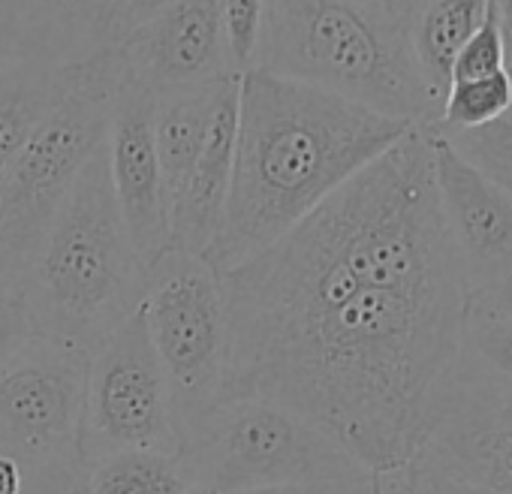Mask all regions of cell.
<instances>
[{
  "label": "cell",
  "instance_id": "3957f363",
  "mask_svg": "<svg viewBox=\"0 0 512 494\" xmlns=\"http://www.w3.org/2000/svg\"><path fill=\"white\" fill-rule=\"evenodd\" d=\"M19 287L31 332L79 344L88 353L142 308L148 272L115 202L106 142L37 241Z\"/></svg>",
  "mask_w": 512,
  "mask_h": 494
},
{
  "label": "cell",
  "instance_id": "d6a6232c",
  "mask_svg": "<svg viewBox=\"0 0 512 494\" xmlns=\"http://www.w3.org/2000/svg\"><path fill=\"white\" fill-rule=\"evenodd\" d=\"M425 473L431 476V482H434V488H437V494H482V491H476V488H467V485H461V482H452V479H443V476H437V473H431L428 467H425Z\"/></svg>",
  "mask_w": 512,
  "mask_h": 494
},
{
  "label": "cell",
  "instance_id": "5b68a950",
  "mask_svg": "<svg viewBox=\"0 0 512 494\" xmlns=\"http://www.w3.org/2000/svg\"><path fill=\"white\" fill-rule=\"evenodd\" d=\"M121 76L109 49L64 73V91L43 115L0 181V275L19 281L37 241L70 196L88 160L103 148L109 106Z\"/></svg>",
  "mask_w": 512,
  "mask_h": 494
},
{
  "label": "cell",
  "instance_id": "836d02e7",
  "mask_svg": "<svg viewBox=\"0 0 512 494\" xmlns=\"http://www.w3.org/2000/svg\"><path fill=\"white\" fill-rule=\"evenodd\" d=\"M494 7H497V19H500L503 40L509 46L512 43V0H494Z\"/></svg>",
  "mask_w": 512,
  "mask_h": 494
},
{
  "label": "cell",
  "instance_id": "d4e9b609",
  "mask_svg": "<svg viewBox=\"0 0 512 494\" xmlns=\"http://www.w3.org/2000/svg\"><path fill=\"white\" fill-rule=\"evenodd\" d=\"M19 494H91L85 461H55L25 470Z\"/></svg>",
  "mask_w": 512,
  "mask_h": 494
},
{
  "label": "cell",
  "instance_id": "f546056e",
  "mask_svg": "<svg viewBox=\"0 0 512 494\" xmlns=\"http://www.w3.org/2000/svg\"><path fill=\"white\" fill-rule=\"evenodd\" d=\"M169 0H124V13H121V37L130 34L136 25L151 19L160 7H166Z\"/></svg>",
  "mask_w": 512,
  "mask_h": 494
},
{
  "label": "cell",
  "instance_id": "7c38bea8",
  "mask_svg": "<svg viewBox=\"0 0 512 494\" xmlns=\"http://www.w3.org/2000/svg\"><path fill=\"white\" fill-rule=\"evenodd\" d=\"M431 148L443 223L473 296L512 275V196L434 130Z\"/></svg>",
  "mask_w": 512,
  "mask_h": 494
},
{
  "label": "cell",
  "instance_id": "603a6c76",
  "mask_svg": "<svg viewBox=\"0 0 512 494\" xmlns=\"http://www.w3.org/2000/svg\"><path fill=\"white\" fill-rule=\"evenodd\" d=\"M217 10L229 67L241 76L253 67V55L260 46L266 0H217Z\"/></svg>",
  "mask_w": 512,
  "mask_h": 494
},
{
  "label": "cell",
  "instance_id": "7a4b0ae2",
  "mask_svg": "<svg viewBox=\"0 0 512 494\" xmlns=\"http://www.w3.org/2000/svg\"><path fill=\"white\" fill-rule=\"evenodd\" d=\"M410 130L323 88L241 73L232 181L205 263L220 275L266 251Z\"/></svg>",
  "mask_w": 512,
  "mask_h": 494
},
{
  "label": "cell",
  "instance_id": "2e32d148",
  "mask_svg": "<svg viewBox=\"0 0 512 494\" xmlns=\"http://www.w3.org/2000/svg\"><path fill=\"white\" fill-rule=\"evenodd\" d=\"M220 82L154 94V148H157L163 193L169 205V229H172V214L187 196L199 151L205 145Z\"/></svg>",
  "mask_w": 512,
  "mask_h": 494
},
{
  "label": "cell",
  "instance_id": "484cf974",
  "mask_svg": "<svg viewBox=\"0 0 512 494\" xmlns=\"http://www.w3.org/2000/svg\"><path fill=\"white\" fill-rule=\"evenodd\" d=\"M31 335V320L19 281L0 275V365H4L19 344Z\"/></svg>",
  "mask_w": 512,
  "mask_h": 494
},
{
  "label": "cell",
  "instance_id": "e0dca14e",
  "mask_svg": "<svg viewBox=\"0 0 512 494\" xmlns=\"http://www.w3.org/2000/svg\"><path fill=\"white\" fill-rule=\"evenodd\" d=\"M485 7L488 0H425L407 31L416 70L440 106L452 82V64L479 28Z\"/></svg>",
  "mask_w": 512,
  "mask_h": 494
},
{
  "label": "cell",
  "instance_id": "f1b7e54d",
  "mask_svg": "<svg viewBox=\"0 0 512 494\" xmlns=\"http://www.w3.org/2000/svg\"><path fill=\"white\" fill-rule=\"evenodd\" d=\"M356 4L362 10H368L374 19H380L386 28H392L398 34H407L425 0H356Z\"/></svg>",
  "mask_w": 512,
  "mask_h": 494
},
{
  "label": "cell",
  "instance_id": "4316f807",
  "mask_svg": "<svg viewBox=\"0 0 512 494\" xmlns=\"http://www.w3.org/2000/svg\"><path fill=\"white\" fill-rule=\"evenodd\" d=\"M232 494H374V470H356L335 479H314V482H287V485H266L247 488Z\"/></svg>",
  "mask_w": 512,
  "mask_h": 494
},
{
  "label": "cell",
  "instance_id": "30bf717a",
  "mask_svg": "<svg viewBox=\"0 0 512 494\" xmlns=\"http://www.w3.org/2000/svg\"><path fill=\"white\" fill-rule=\"evenodd\" d=\"M416 461L482 494H512V383L455 368L449 404Z\"/></svg>",
  "mask_w": 512,
  "mask_h": 494
},
{
  "label": "cell",
  "instance_id": "ffe728a7",
  "mask_svg": "<svg viewBox=\"0 0 512 494\" xmlns=\"http://www.w3.org/2000/svg\"><path fill=\"white\" fill-rule=\"evenodd\" d=\"M455 368L512 383V317L470 296L461 320Z\"/></svg>",
  "mask_w": 512,
  "mask_h": 494
},
{
  "label": "cell",
  "instance_id": "83f0119b",
  "mask_svg": "<svg viewBox=\"0 0 512 494\" xmlns=\"http://www.w3.org/2000/svg\"><path fill=\"white\" fill-rule=\"evenodd\" d=\"M374 494H437L425 467L413 458L407 464L377 470L374 473Z\"/></svg>",
  "mask_w": 512,
  "mask_h": 494
},
{
  "label": "cell",
  "instance_id": "d6986e66",
  "mask_svg": "<svg viewBox=\"0 0 512 494\" xmlns=\"http://www.w3.org/2000/svg\"><path fill=\"white\" fill-rule=\"evenodd\" d=\"M91 494H193L178 455L130 449L88 467Z\"/></svg>",
  "mask_w": 512,
  "mask_h": 494
},
{
  "label": "cell",
  "instance_id": "9a60e30c",
  "mask_svg": "<svg viewBox=\"0 0 512 494\" xmlns=\"http://www.w3.org/2000/svg\"><path fill=\"white\" fill-rule=\"evenodd\" d=\"M238 85L241 76H226L217 88L205 145L199 151L190 187L178 211L172 214V247L193 257H205L211 238L220 229L223 205L232 181L235 127H238Z\"/></svg>",
  "mask_w": 512,
  "mask_h": 494
},
{
  "label": "cell",
  "instance_id": "ba28073f",
  "mask_svg": "<svg viewBox=\"0 0 512 494\" xmlns=\"http://www.w3.org/2000/svg\"><path fill=\"white\" fill-rule=\"evenodd\" d=\"M130 449L178 452L172 398L142 308L91 350L79 422L85 467Z\"/></svg>",
  "mask_w": 512,
  "mask_h": 494
},
{
  "label": "cell",
  "instance_id": "6da1fadb",
  "mask_svg": "<svg viewBox=\"0 0 512 494\" xmlns=\"http://www.w3.org/2000/svg\"><path fill=\"white\" fill-rule=\"evenodd\" d=\"M220 287V401L281 404L374 473L413 461L449 404L470 302L431 130L413 127Z\"/></svg>",
  "mask_w": 512,
  "mask_h": 494
},
{
  "label": "cell",
  "instance_id": "44dd1931",
  "mask_svg": "<svg viewBox=\"0 0 512 494\" xmlns=\"http://www.w3.org/2000/svg\"><path fill=\"white\" fill-rule=\"evenodd\" d=\"M512 115V85L506 70L470 79V82H452L443 100L440 121L431 127L437 133H464L488 127L500 118Z\"/></svg>",
  "mask_w": 512,
  "mask_h": 494
},
{
  "label": "cell",
  "instance_id": "4fadbf2b",
  "mask_svg": "<svg viewBox=\"0 0 512 494\" xmlns=\"http://www.w3.org/2000/svg\"><path fill=\"white\" fill-rule=\"evenodd\" d=\"M124 0H0V76L61 73L121 43Z\"/></svg>",
  "mask_w": 512,
  "mask_h": 494
},
{
  "label": "cell",
  "instance_id": "1f68e13d",
  "mask_svg": "<svg viewBox=\"0 0 512 494\" xmlns=\"http://www.w3.org/2000/svg\"><path fill=\"white\" fill-rule=\"evenodd\" d=\"M22 485H25V467L10 455H0V494H19Z\"/></svg>",
  "mask_w": 512,
  "mask_h": 494
},
{
  "label": "cell",
  "instance_id": "4dcf8cb0",
  "mask_svg": "<svg viewBox=\"0 0 512 494\" xmlns=\"http://www.w3.org/2000/svg\"><path fill=\"white\" fill-rule=\"evenodd\" d=\"M473 299H479V302H485L488 308H494V311L512 317V275H509L506 281H500V284L482 290V293H473Z\"/></svg>",
  "mask_w": 512,
  "mask_h": 494
},
{
  "label": "cell",
  "instance_id": "8fae6325",
  "mask_svg": "<svg viewBox=\"0 0 512 494\" xmlns=\"http://www.w3.org/2000/svg\"><path fill=\"white\" fill-rule=\"evenodd\" d=\"M106 163L115 202L145 272L172 247L169 205L154 148V94L121 70L106 127Z\"/></svg>",
  "mask_w": 512,
  "mask_h": 494
},
{
  "label": "cell",
  "instance_id": "7402d4cb",
  "mask_svg": "<svg viewBox=\"0 0 512 494\" xmlns=\"http://www.w3.org/2000/svg\"><path fill=\"white\" fill-rule=\"evenodd\" d=\"M446 139L512 196V115L479 130L446 133Z\"/></svg>",
  "mask_w": 512,
  "mask_h": 494
},
{
  "label": "cell",
  "instance_id": "ac0fdd59",
  "mask_svg": "<svg viewBox=\"0 0 512 494\" xmlns=\"http://www.w3.org/2000/svg\"><path fill=\"white\" fill-rule=\"evenodd\" d=\"M64 73L0 76V181L64 91Z\"/></svg>",
  "mask_w": 512,
  "mask_h": 494
},
{
  "label": "cell",
  "instance_id": "277c9868",
  "mask_svg": "<svg viewBox=\"0 0 512 494\" xmlns=\"http://www.w3.org/2000/svg\"><path fill=\"white\" fill-rule=\"evenodd\" d=\"M250 70L323 88L422 130L443 112L416 70L407 34L356 0H266Z\"/></svg>",
  "mask_w": 512,
  "mask_h": 494
},
{
  "label": "cell",
  "instance_id": "9c48e42d",
  "mask_svg": "<svg viewBox=\"0 0 512 494\" xmlns=\"http://www.w3.org/2000/svg\"><path fill=\"white\" fill-rule=\"evenodd\" d=\"M91 353L79 344L31 332L0 365V455L25 470L82 461L79 422Z\"/></svg>",
  "mask_w": 512,
  "mask_h": 494
},
{
  "label": "cell",
  "instance_id": "8992f818",
  "mask_svg": "<svg viewBox=\"0 0 512 494\" xmlns=\"http://www.w3.org/2000/svg\"><path fill=\"white\" fill-rule=\"evenodd\" d=\"M175 455L193 494H232L368 470L317 425L260 398L217 401L184 431Z\"/></svg>",
  "mask_w": 512,
  "mask_h": 494
},
{
  "label": "cell",
  "instance_id": "cb8c5ba5",
  "mask_svg": "<svg viewBox=\"0 0 512 494\" xmlns=\"http://www.w3.org/2000/svg\"><path fill=\"white\" fill-rule=\"evenodd\" d=\"M503 61H506V40L500 31L494 0H488L479 28L473 31V37L464 43V49L458 52V58L452 64V82H470V79L494 76L503 70Z\"/></svg>",
  "mask_w": 512,
  "mask_h": 494
},
{
  "label": "cell",
  "instance_id": "5bb4252c",
  "mask_svg": "<svg viewBox=\"0 0 512 494\" xmlns=\"http://www.w3.org/2000/svg\"><path fill=\"white\" fill-rule=\"evenodd\" d=\"M127 76L151 94L202 88L226 76L229 67L217 0H169L115 46Z\"/></svg>",
  "mask_w": 512,
  "mask_h": 494
},
{
  "label": "cell",
  "instance_id": "52a82bcc",
  "mask_svg": "<svg viewBox=\"0 0 512 494\" xmlns=\"http://www.w3.org/2000/svg\"><path fill=\"white\" fill-rule=\"evenodd\" d=\"M142 320L169 386L178 443L223 389L226 305L220 275L184 251H166L148 272Z\"/></svg>",
  "mask_w": 512,
  "mask_h": 494
},
{
  "label": "cell",
  "instance_id": "e575fe53",
  "mask_svg": "<svg viewBox=\"0 0 512 494\" xmlns=\"http://www.w3.org/2000/svg\"><path fill=\"white\" fill-rule=\"evenodd\" d=\"M503 70H506V76H509V85H512V43L506 46V61H503Z\"/></svg>",
  "mask_w": 512,
  "mask_h": 494
}]
</instances>
